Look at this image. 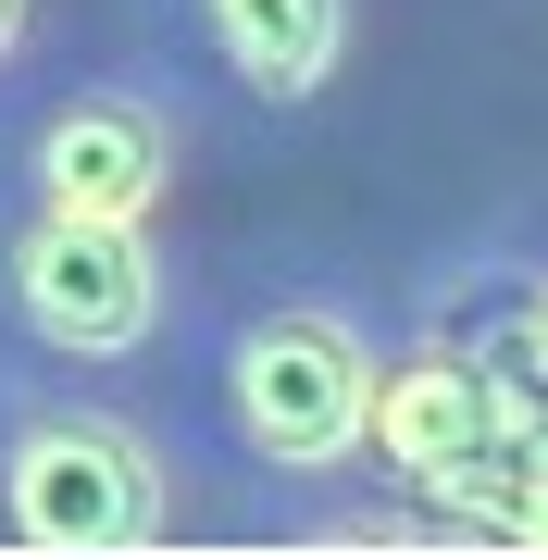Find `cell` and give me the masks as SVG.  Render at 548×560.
<instances>
[{"label": "cell", "mask_w": 548, "mask_h": 560, "mask_svg": "<svg viewBox=\"0 0 548 560\" xmlns=\"http://www.w3.org/2000/svg\"><path fill=\"white\" fill-rule=\"evenodd\" d=\"M25 25H38V0H0V75H13V50H25Z\"/></svg>", "instance_id": "7"}, {"label": "cell", "mask_w": 548, "mask_h": 560, "mask_svg": "<svg viewBox=\"0 0 548 560\" xmlns=\"http://www.w3.org/2000/svg\"><path fill=\"white\" fill-rule=\"evenodd\" d=\"M474 448H499V423H487V386H474L462 337L436 324L411 361H386V374H374V436H362V460H386V474L424 499V486L462 474Z\"/></svg>", "instance_id": "5"}, {"label": "cell", "mask_w": 548, "mask_h": 560, "mask_svg": "<svg viewBox=\"0 0 548 560\" xmlns=\"http://www.w3.org/2000/svg\"><path fill=\"white\" fill-rule=\"evenodd\" d=\"M374 374H386L374 312L337 287H287V300L237 312V337H224V423L263 474L325 486L374 436Z\"/></svg>", "instance_id": "1"}, {"label": "cell", "mask_w": 548, "mask_h": 560, "mask_svg": "<svg viewBox=\"0 0 548 560\" xmlns=\"http://www.w3.org/2000/svg\"><path fill=\"white\" fill-rule=\"evenodd\" d=\"M0 324L50 361H138L163 337V249L150 224H88L25 200L0 224Z\"/></svg>", "instance_id": "3"}, {"label": "cell", "mask_w": 548, "mask_h": 560, "mask_svg": "<svg viewBox=\"0 0 548 560\" xmlns=\"http://www.w3.org/2000/svg\"><path fill=\"white\" fill-rule=\"evenodd\" d=\"M524 324H536V349H548V275H536V287H524Z\"/></svg>", "instance_id": "8"}, {"label": "cell", "mask_w": 548, "mask_h": 560, "mask_svg": "<svg viewBox=\"0 0 548 560\" xmlns=\"http://www.w3.org/2000/svg\"><path fill=\"white\" fill-rule=\"evenodd\" d=\"M0 523L25 548L125 560L175 536V460L101 399H0Z\"/></svg>", "instance_id": "2"}, {"label": "cell", "mask_w": 548, "mask_h": 560, "mask_svg": "<svg viewBox=\"0 0 548 560\" xmlns=\"http://www.w3.org/2000/svg\"><path fill=\"white\" fill-rule=\"evenodd\" d=\"M175 101L163 88H125V75H88L25 125V200L50 212H88V224H163L175 200Z\"/></svg>", "instance_id": "4"}, {"label": "cell", "mask_w": 548, "mask_h": 560, "mask_svg": "<svg viewBox=\"0 0 548 560\" xmlns=\"http://www.w3.org/2000/svg\"><path fill=\"white\" fill-rule=\"evenodd\" d=\"M200 38L263 113H312L349 62V0H200Z\"/></svg>", "instance_id": "6"}]
</instances>
